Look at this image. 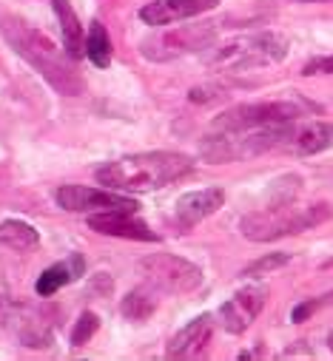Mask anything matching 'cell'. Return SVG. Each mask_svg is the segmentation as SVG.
<instances>
[{"label": "cell", "instance_id": "cell-1", "mask_svg": "<svg viewBox=\"0 0 333 361\" xmlns=\"http://www.w3.org/2000/svg\"><path fill=\"white\" fill-rule=\"evenodd\" d=\"M191 157L188 154H174V151H148V154H131L120 157L97 171V183L111 188V191H126V194H148L159 191L183 173L191 171Z\"/></svg>", "mask_w": 333, "mask_h": 361}, {"label": "cell", "instance_id": "cell-2", "mask_svg": "<svg viewBox=\"0 0 333 361\" xmlns=\"http://www.w3.org/2000/svg\"><path fill=\"white\" fill-rule=\"evenodd\" d=\"M0 32L9 40V46L35 66V71L40 77H46V82L52 88H57L66 97H77L83 94V77L66 63V57L60 54V49L40 32H35L32 26L15 20V18H0Z\"/></svg>", "mask_w": 333, "mask_h": 361}, {"label": "cell", "instance_id": "cell-3", "mask_svg": "<svg viewBox=\"0 0 333 361\" xmlns=\"http://www.w3.org/2000/svg\"><path fill=\"white\" fill-rule=\"evenodd\" d=\"M288 37L279 32H254V35H239L219 46H214L205 54V66L214 71L236 74V71H254L265 66H277L288 57Z\"/></svg>", "mask_w": 333, "mask_h": 361}, {"label": "cell", "instance_id": "cell-4", "mask_svg": "<svg viewBox=\"0 0 333 361\" xmlns=\"http://www.w3.org/2000/svg\"><path fill=\"white\" fill-rule=\"evenodd\" d=\"M330 216L327 205H291V202H279L271 205L265 211H254L242 216L239 231L245 239L251 242H274L282 236H293L302 233L319 222H325Z\"/></svg>", "mask_w": 333, "mask_h": 361}, {"label": "cell", "instance_id": "cell-5", "mask_svg": "<svg viewBox=\"0 0 333 361\" xmlns=\"http://www.w3.org/2000/svg\"><path fill=\"white\" fill-rule=\"evenodd\" d=\"M217 32H219V23H214V20H202V23H191V26H171L165 32L148 35L140 43V51L151 63H169V60L208 49L211 40L217 37Z\"/></svg>", "mask_w": 333, "mask_h": 361}, {"label": "cell", "instance_id": "cell-6", "mask_svg": "<svg viewBox=\"0 0 333 361\" xmlns=\"http://www.w3.org/2000/svg\"><path fill=\"white\" fill-rule=\"evenodd\" d=\"M305 109L291 100H265V103H242L228 111H222L214 120L217 131H254V128H271L282 123L302 120Z\"/></svg>", "mask_w": 333, "mask_h": 361}, {"label": "cell", "instance_id": "cell-7", "mask_svg": "<svg viewBox=\"0 0 333 361\" xmlns=\"http://www.w3.org/2000/svg\"><path fill=\"white\" fill-rule=\"evenodd\" d=\"M140 274L162 293H191L202 285V270L174 253H151L140 259Z\"/></svg>", "mask_w": 333, "mask_h": 361}, {"label": "cell", "instance_id": "cell-8", "mask_svg": "<svg viewBox=\"0 0 333 361\" xmlns=\"http://www.w3.org/2000/svg\"><path fill=\"white\" fill-rule=\"evenodd\" d=\"M327 148H333V123L293 120V123L274 126V151H291L299 157H310Z\"/></svg>", "mask_w": 333, "mask_h": 361}, {"label": "cell", "instance_id": "cell-9", "mask_svg": "<svg viewBox=\"0 0 333 361\" xmlns=\"http://www.w3.org/2000/svg\"><path fill=\"white\" fill-rule=\"evenodd\" d=\"M57 205L71 214H134L140 208L131 197L89 185H63L57 191Z\"/></svg>", "mask_w": 333, "mask_h": 361}, {"label": "cell", "instance_id": "cell-10", "mask_svg": "<svg viewBox=\"0 0 333 361\" xmlns=\"http://www.w3.org/2000/svg\"><path fill=\"white\" fill-rule=\"evenodd\" d=\"M265 299H268L265 288H257V285L236 290V293L219 307V324H222L228 333H245L248 327L254 324V319L262 313Z\"/></svg>", "mask_w": 333, "mask_h": 361}, {"label": "cell", "instance_id": "cell-11", "mask_svg": "<svg viewBox=\"0 0 333 361\" xmlns=\"http://www.w3.org/2000/svg\"><path fill=\"white\" fill-rule=\"evenodd\" d=\"M217 6L219 0H154V4H145L140 9V20H145L148 26H169V23L205 15Z\"/></svg>", "mask_w": 333, "mask_h": 361}, {"label": "cell", "instance_id": "cell-12", "mask_svg": "<svg viewBox=\"0 0 333 361\" xmlns=\"http://www.w3.org/2000/svg\"><path fill=\"white\" fill-rule=\"evenodd\" d=\"M225 202V191L222 188H202V191H191V194H183L177 202H174V216L171 222L180 225V228H191L202 219H208L211 214H217Z\"/></svg>", "mask_w": 333, "mask_h": 361}, {"label": "cell", "instance_id": "cell-13", "mask_svg": "<svg viewBox=\"0 0 333 361\" xmlns=\"http://www.w3.org/2000/svg\"><path fill=\"white\" fill-rule=\"evenodd\" d=\"M211 333H214V319L205 313V316H197L191 319L183 330H177L169 341V358H194L205 350V344L211 341Z\"/></svg>", "mask_w": 333, "mask_h": 361}, {"label": "cell", "instance_id": "cell-14", "mask_svg": "<svg viewBox=\"0 0 333 361\" xmlns=\"http://www.w3.org/2000/svg\"><path fill=\"white\" fill-rule=\"evenodd\" d=\"M89 228L103 233V236H123V239H140V242H154L157 233L134 219V214H89Z\"/></svg>", "mask_w": 333, "mask_h": 361}, {"label": "cell", "instance_id": "cell-15", "mask_svg": "<svg viewBox=\"0 0 333 361\" xmlns=\"http://www.w3.org/2000/svg\"><path fill=\"white\" fill-rule=\"evenodd\" d=\"M52 4H54V12H57V20H60L66 54L80 60L83 54H86V32H83V26L77 20V12L71 9L68 0H52Z\"/></svg>", "mask_w": 333, "mask_h": 361}, {"label": "cell", "instance_id": "cell-16", "mask_svg": "<svg viewBox=\"0 0 333 361\" xmlns=\"http://www.w3.org/2000/svg\"><path fill=\"white\" fill-rule=\"evenodd\" d=\"M15 336L26 347H49L52 344V324L46 322L43 310H23V319H12Z\"/></svg>", "mask_w": 333, "mask_h": 361}, {"label": "cell", "instance_id": "cell-17", "mask_svg": "<svg viewBox=\"0 0 333 361\" xmlns=\"http://www.w3.org/2000/svg\"><path fill=\"white\" fill-rule=\"evenodd\" d=\"M40 242L37 231L29 225V222H20V219H6L0 222V245H6L12 250H29Z\"/></svg>", "mask_w": 333, "mask_h": 361}, {"label": "cell", "instance_id": "cell-18", "mask_svg": "<svg viewBox=\"0 0 333 361\" xmlns=\"http://www.w3.org/2000/svg\"><path fill=\"white\" fill-rule=\"evenodd\" d=\"M120 310H123V316L131 319V322H145V319L157 310V296H154V290H148V288H137V290H131V293L123 299Z\"/></svg>", "mask_w": 333, "mask_h": 361}, {"label": "cell", "instance_id": "cell-19", "mask_svg": "<svg viewBox=\"0 0 333 361\" xmlns=\"http://www.w3.org/2000/svg\"><path fill=\"white\" fill-rule=\"evenodd\" d=\"M86 54L100 68H106L111 63V40H109L103 23H92V32H89V40H86Z\"/></svg>", "mask_w": 333, "mask_h": 361}, {"label": "cell", "instance_id": "cell-20", "mask_svg": "<svg viewBox=\"0 0 333 361\" xmlns=\"http://www.w3.org/2000/svg\"><path fill=\"white\" fill-rule=\"evenodd\" d=\"M71 279H74L71 267H68L66 262H57V264L46 267L43 274H40V279L35 282V290H37L40 296H52V293H57L63 285H68Z\"/></svg>", "mask_w": 333, "mask_h": 361}, {"label": "cell", "instance_id": "cell-21", "mask_svg": "<svg viewBox=\"0 0 333 361\" xmlns=\"http://www.w3.org/2000/svg\"><path fill=\"white\" fill-rule=\"evenodd\" d=\"M291 262V256L288 253H268V256H262V259H257V262H251L245 270H242V276H251V279H260V276H268V274H274L277 267H282V264H288Z\"/></svg>", "mask_w": 333, "mask_h": 361}, {"label": "cell", "instance_id": "cell-22", "mask_svg": "<svg viewBox=\"0 0 333 361\" xmlns=\"http://www.w3.org/2000/svg\"><path fill=\"white\" fill-rule=\"evenodd\" d=\"M100 327V319L95 313H80V319L74 322V330H71V344L80 347V344H86Z\"/></svg>", "mask_w": 333, "mask_h": 361}, {"label": "cell", "instance_id": "cell-23", "mask_svg": "<svg viewBox=\"0 0 333 361\" xmlns=\"http://www.w3.org/2000/svg\"><path fill=\"white\" fill-rule=\"evenodd\" d=\"M333 302V293H327V296H319V299H308V302H302V305H296L293 307V313H291V322H305L310 313H316L319 307H325V305H330Z\"/></svg>", "mask_w": 333, "mask_h": 361}, {"label": "cell", "instance_id": "cell-24", "mask_svg": "<svg viewBox=\"0 0 333 361\" xmlns=\"http://www.w3.org/2000/svg\"><path fill=\"white\" fill-rule=\"evenodd\" d=\"M302 74H305V77H316V74H333V54H327V57H316V60L305 63Z\"/></svg>", "mask_w": 333, "mask_h": 361}, {"label": "cell", "instance_id": "cell-25", "mask_svg": "<svg viewBox=\"0 0 333 361\" xmlns=\"http://www.w3.org/2000/svg\"><path fill=\"white\" fill-rule=\"evenodd\" d=\"M302 4H325V0H302Z\"/></svg>", "mask_w": 333, "mask_h": 361}, {"label": "cell", "instance_id": "cell-26", "mask_svg": "<svg viewBox=\"0 0 333 361\" xmlns=\"http://www.w3.org/2000/svg\"><path fill=\"white\" fill-rule=\"evenodd\" d=\"M327 344H330V350H333V333H330V336H327Z\"/></svg>", "mask_w": 333, "mask_h": 361}]
</instances>
